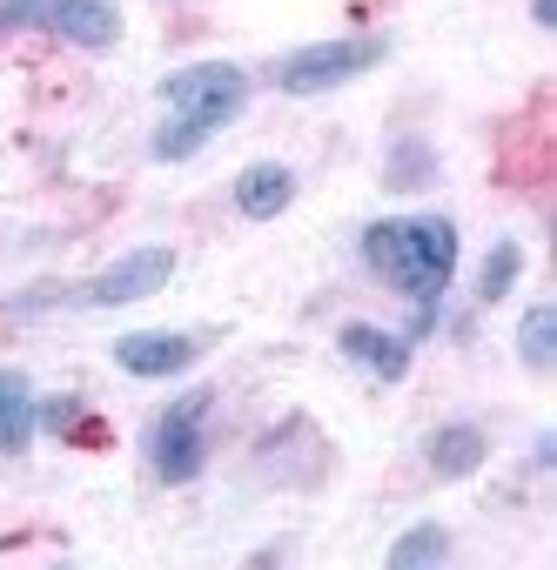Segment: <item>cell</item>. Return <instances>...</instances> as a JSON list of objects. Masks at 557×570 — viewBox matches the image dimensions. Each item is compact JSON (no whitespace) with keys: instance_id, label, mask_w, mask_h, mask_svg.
<instances>
[{"instance_id":"6da1fadb","label":"cell","mask_w":557,"mask_h":570,"mask_svg":"<svg viewBox=\"0 0 557 570\" xmlns=\"http://www.w3.org/2000/svg\"><path fill=\"white\" fill-rule=\"evenodd\" d=\"M363 268L383 282V289L423 303L450 296V275H457V222L450 215H410V222H370L363 228Z\"/></svg>"},{"instance_id":"7a4b0ae2","label":"cell","mask_w":557,"mask_h":570,"mask_svg":"<svg viewBox=\"0 0 557 570\" xmlns=\"http://www.w3.org/2000/svg\"><path fill=\"white\" fill-rule=\"evenodd\" d=\"M162 101H168V121L155 128L148 155L155 161H188L202 155L248 101V75L235 61H195V68H175L162 81Z\"/></svg>"},{"instance_id":"3957f363","label":"cell","mask_w":557,"mask_h":570,"mask_svg":"<svg viewBox=\"0 0 557 570\" xmlns=\"http://www.w3.org/2000/svg\"><path fill=\"white\" fill-rule=\"evenodd\" d=\"M208 410H215V396L208 390H188V396H175L148 423V470L168 490H182V483H195L208 470Z\"/></svg>"},{"instance_id":"277c9868","label":"cell","mask_w":557,"mask_h":570,"mask_svg":"<svg viewBox=\"0 0 557 570\" xmlns=\"http://www.w3.org/2000/svg\"><path fill=\"white\" fill-rule=\"evenodd\" d=\"M383 55H390V41H383V35L316 41V48H296V55L275 61V88H283V95H330V88H343V81L370 75Z\"/></svg>"},{"instance_id":"5b68a950","label":"cell","mask_w":557,"mask_h":570,"mask_svg":"<svg viewBox=\"0 0 557 570\" xmlns=\"http://www.w3.org/2000/svg\"><path fill=\"white\" fill-rule=\"evenodd\" d=\"M168 275H175V248H128V255H115L88 289H75V296H61V303H81V309H128V303H148L155 289H168Z\"/></svg>"},{"instance_id":"8992f818","label":"cell","mask_w":557,"mask_h":570,"mask_svg":"<svg viewBox=\"0 0 557 570\" xmlns=\"http://www.w3.org/2000/svg\"><path fill=\"white\" fill-rule=\"evenodd\" d=\"M195 356H202V343H195V336H168V330H135V336L115 343V363H121L128 376H141V383H168V376H182Z\"/></svg>"},{"instance_id":"52a82bcc","label":"cell","mask_w":557,"mask_h":570,"mask_svg":"<svg viewBox=\"0 0 557 570\" xmlns=\"http://www.w3.org/2000/svg\"><path fill=\"white\" fill-rule=\"evenodd\" d=\"M41 28L61 35L68 48H115L121 41V8L115 0H48Z\"/></svg>"},{"instance_id":"ba28073f","label":"cell","mask_w":557,"mask_h":570,"mask_svg":"<svg viewBox=\"0 0 557 570\" xmlns=\"http://www.w3.org/2000/svg\"><path fill=\"white\" fill-rule=\"evenodd\" d=\"M336 350H343L350 363H363L377 383H403V376H410V336H397V330L343 323V330H336Z\"/></svg>"},{"instance_id":"9c48e42d","label":"cell","mask_w":557,"mask_h":570,"mask_svg":"<svg viewBox=\"0 0 557 570\" xmlns=\"http://www.w3.org/2000/svg\"><path fill=\"white\" fill-rule=\"evenodd\" d=\"M296 202V168L290 161H248L235 175V215L242 222H275Z\"/></svg>"},{"instance_id":"30bf717a","label":"cell","mask_w":557,"mask_h":570,"mask_svg":"<svg viewBox=\"0 0 557 570\" xmlns=\"http://www.w3.org/2000/svg\"><path fill=\"white\" fill-rule=\"evenodd\" d=\"M483 456H490V436H483L477 423H443V430H430V443H423V463H430L443 483L477 476V470H483Z\"/></svg>"},{"instance_id":"8fae6325","label":"cell","mask_w":557,"mask_h":570,"mask_svg":"<svg viewBox=\"0 0 557 570\" xmlns=\"http://www.w3.org/2000/svg\"><path fill=\"white\" fill-rule=\"evenodd\" d=\"M35 443V383L21 370H0V456H21Z\"/></svg>"},{"instance_id":"7c38bea8","label":"cell","mask_w":557,"mask_h":570,"mask_svg":"<svg viewBox=\"0 0 557 570\" xmlns=\"http://www.w3.org/2000/svg\"><path fill=\"white\" fill-rule=\"evenodd\" d=\"M430 181H437V141L397 135L390 155H383V188H390V195H417V188H430Z\"/></svg>"},{"instance_id":"4fadbf2b","label":"cell","mask_w":557,"mask_h":570,"mask_svg":"<svg viewBox=\"0 0 557 570\" xmlns=\"http://www.w3.org/2000/svg\"><path fill=\"white\" fill-rule=\"evenodd\" d=\"M517 363L530 376H550L557 370V303L524 309V323H517Z\"/></svg>"},{"instance_id":"5bb4252c","label":"cell","mask_w":557,"mask_h":570,"mask_svg":"<svg viewBox=\"0 0 557 570\" xmlns=\"http://www.w3.org/2000/svg\"><path fill=\"white\" fill-rule=\"evenodd\" d=\"M443 557H450V530H443V523H410V530L390 543L383 563H390V570H423V563H443Z\"/></svg>"},{"instance_id":"9a60e30c","label":"cell","mask_w":557,"mask_h":570,"mask_svg":"<svg viewBox=\"0 0 557 570\" xmlns=\"http://www.w3.org/2000/svg\"><path fill=\"white\" fill-rule=\"evenodd\" d=\"M517 275H524V242H490V255H483V275H477V303H504L510 289H517Z\"/></svg>"},{"instance_id":"2e32d148","label":"cell","mask_w":557,"mask_h":570,"mask_svg":"<svg viewBox=\"0 0 557 570\" xmlns=\"http://www.w3.org/2000/svg\"><path fill=\"white\" fill-rule=\"evenodd\" d=\"M35 430H48V436H81V443H101V430L88 423V403L81 396H48V403H35Z\"/></svg>"},{"instance_id":"e0dca14e","label":"cell","mask_w":557,"mask_h":570,"mask_svg":"<svg viewBox=\"0 0 557 570\" xmlns=\"http://www.w3.org/2000/svg\"><path fill=\"white\" fill-rule=\"evenodd\" d=\"M48 0H0V28H35Z\"/></svg>"},{"instance_id":"ac0fdd59","label":"cell","mask_w":557,"mask_h":570,"mask_svg":"<svg viewBox=\"0 0 557 570\" xmlns=\"http://www.w3.org/2000/svg\"><path fill=\"white\" fill-rule=\"evenodd\" d=\"M530 21L537 28H557V0H530Z\"/></svg>"}]
</instances>
